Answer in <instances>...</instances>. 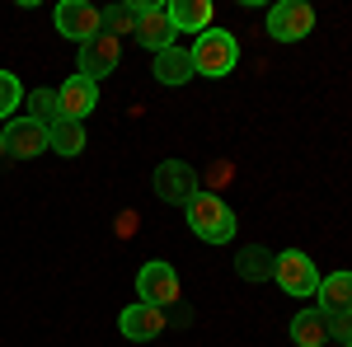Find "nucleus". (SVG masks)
<instances>
[{
	"label": "nucleus",
	"instance_id": "obj_21",
	"mask_svg": "<svg viewBox=\"0 0 352 347\" xmlns=\"http://www.w3.org/2000/svg\"><path fill=\"white\" fill-rule=\"evenodd\" d=\"M19 99H24L19 80H14L10 71H0V117H5V113H14V108H19Z\"/></svg>",
	"mask_w": 352,
	"mask_h": 347
},
{
	"label": "nucleus",
	"instance_id": "obj_9",
	"mask_svg": "<svg viewBox=\"0 0 352 347\" xmlns=\"http://www.w3.org/2000/svg\"><path fill=\"white\" fill-rule=\"evenodd\" d=\"M122 61V47H118V38L113 33H94L89 43H80V76L85 80H104V76H113V66Z\"/></svg>",
	"mask_w": 352,
	"mask_h": 347
},
{
	"label": "nucleus",
	"instance_id": "obj_22",
	"mask_svg": "<svg viewBox=\"0 0 352 347\" xmlns=\"http://www.w3.org/2000/svg\"><path fill=\"white\" fill-rule=\"evenodd\" d=\"M0 155H5V132H0Z\"/></svg>",
	"mask_w": 352,
	"mask_h": 347
},
{
	"label": "nucleus",
	"instance_id": "obj_6",
	"mask_svg": "<svg viewBox=\"0 0 352 347\" xmlns=\"http://www.w3.org/2000/svg\"><path fill=\"white\" fill-rule=\"evenodd\" d=\"M310 28H315V10L305 0H282L268 10V33L277 43H300V38H310Z\"/></svg>",
	"mask_w": 352,
	"mask_h": 347
},
{
	"label": "nucleus",
	"instance_id": "obj_17",
	"mask_svg": "<svg viewBox=\"0 0 352 347\" xmlns=\"http://www.w3.org/2000/svg\"><path fill=\"white\" fill-rule=\"evenodd\" d=\"M47 150L56 155H80L85 150V122H71V117H61L47 127Z\"/></svg>",
	"mask_w": 352,
	"mask_h": 347
},
{
	"label": "nucleus",
	"instance_id": "obj_18",
	"mask_svg": "<svg viewBox=\"0 0 352 347\" xmlns=\"http://www.w3.org/2000/svg\"><path fill=\"white\" fill-rule=\"evenodd\" d=\"M28 113H33V122H43V127H52V122H61V99H56V89H47V85H38V89L28 94Z\"/></svg>",
	"mask_w": 352,
	"mask_h": 347
},
{
	"label": "nucleus",
	"instance_id": "obj_3",
	"mask_svg": "<svg viewBox=\"0 0 352 347\" xmlns=\"http://www.w3.org/2000/svg\"><path fill=\"white\" fill-rule=\"evenodd\" d=\"M272 282L292 295V300H310V295L320 291V272H315V263H310L300 249L277 254V263H272Z\"/></svg>",
	"mask_w": 352,
	"mask_h": 347
},
{
	"label": "nucleus",
	"instance_id": "obj_19",
	"mask_svg": "<svg viewBox=\"0 0 352 347\" xmlns=\"http://www.w3.org/2000/svg\"><path fill=\"white\" fill-rule=\"evenodd\" d=\"M272 263H277V254H268V249H240V277L244 282H268Z\"/></svg>",
	"mask_w": 352,
	"mask_h": 347
},
{
	"label": "nucleus",
	"instance_id": "obj_1",
	"mask_svg": "<svg viewBox=\"0 0 352 347\" xmlns=\"http://www.w3.org/2000/svg\"><path fill=\"white\" fill-rule=\"evenodd\" d=\"M192 56V76H230L235 71V61H240V43H235V33H226V28H207V33H197V43L188 47Z\"/></svg>",
	"mask_w": 352,
	"mask_h": 347
},
{
	"label": "nucleus",
	"instance_id": "obj_8",
	"mask_svg": "<svg viewBox=\"0 0 352 347\" xmlns=\"http://www.w3.org/2000/svg\"><path fill=\"white\" fill-rule=\"evenodd\" d=\"M155 192L174 207H188L197 192V174L188 169V160H160L155 164Z\"/></svg>",
	"mask_w": 352,
	"mask_h": 347
},
{
	"label": "nucleus",
	"instance_id": "obj_13",
	"mask_svg": "<svg viewBox=\"0 0 352 347\" xmlns=\"http://www.w3.org/2000/svg\"><path fill=\"white\" fill-rule=\"evenodd\" d=\"M169 10V24H174V33H207L212 28V0H169L164 5Z\"/></svg>",
	"mask_w": 352,
	"mask_h": 347
},
{
	"label": "nucleus",
	"instance_id": "obj_16",
	"mask_svg": "<svg viewBox=\"0 0 352 347\" xmlns=\"http://www.w3.org/2000/svg\"><path fill=\"white\" fill-rule=\"evenodd\" d=\"M329 338V315L324 310H300L292 320V343L296 347H324Z\"/></svg>",
	"mask_w": 352,
	"mask_h": 347
},
{
	"label": "nucleus",
	"instance_id": "obj_4",
	"mask_svg": "<svg viewBox=\"0 0 352 347\" xmlns=\"http://www.w3.org/2000/svg\"><path fill=\"white\" fill-rule=\"evenodd\" d=\"M136 295H141V305H155V310H169L174 300H179V272L160 258H151V263L136 272Z\"/></svg>",
	"mask_w": 352,
	"mask_h": 347
},
{
	"label": "nucleus",
	"instance_id": "obj_15",
	"mask_svg": "<svg viewBox=\"0 0 352 347\" xmlns=\"http://www.w3.org/2000/svg\"><path fill=\"white\" fill-rule=\"evenodd\" d=\"M155 80L160 85H188L192 80L188 47H164V52H155Z\"/></svg>",
	"mask_w": 352,
	"mask_h": 347
},
{
	"label": "nucleus",
	"instance_id": "obj_12",
	"mask_svg": "<svg viewBox=\"0 0 352 347\" xmlns=\"http://www.w3.org/2000/svg\"><path fill=\"white\" fill-rule=\"evenodd\" d=\"M56 99H61V117L85 122V113H94V104H99V85L85 80V76H71V80L56 89Z\"/></svg>",
	"mask_w": 352,
	"mask_h": 347
},
{
	"label": "nucleus",
	"instance_id": "obj_2",
	"mask_svg": "<svg viewBox=\"0 0 352 347\" xmlns=\"http://www.w3.org/2000/svg\"><path fill=\"white\" fill-rule=\"evenodd\" d=\"M188 225H192V235L202 244H226V240H235V212L221 202L217 192H192V202H188Z\"/></svg>",
	"mask_w": 352,
	"mask_h": 347
},
{
	"label": "nucleus",
	"instance_id": "obj_14",
	"mask_svg": "<svg viewBox=\"0 0 352 347\" xmlns=\"http://www.w3.org/2000/svg\"><path fill=\"white\" fill-rule=\"evenodd\" d=\"M320 310L329 320H343L352 315V272H333V277H320Z\"/></svg>",
	"mask_w": 352,
	"mask_h": 347
},
{
	"label": "nucleus",
	"instance_id": "obj_11",
	"mask_svg": "<svg viewBox=\"0 0 352 347\" xmlns=\"http://www.w3.org/2000/svg\"><path fill=\"white\" fill-rule=\"evenodd\" d=\"M118 328H122V338H132V343H151V338L164 333V310L136 300V305H127V310L118 315Z\"/></svg>",
	"mask_w": 352,
	"mask_h": 347
},
{
	"label": "nucleus",
	"instance_id": "obj_10",
	"mask_svg": "<svg viewBox=\"0 0 352 347\" xmlns=\"http://www.w3.org/2000/svg\"><path fill=\"white\" fill-rule=\"evenodd\" d=\"M43 150H47V127H43V122H33V117L5 122V155L33 160V155H43Z\"/></svg>",
	"mask_w": 352,
	"mask_h": 347
},
{
	"label": "nucleus",
	"instance_id": "obj_23",
	"mask_svg": "<svg viewBox=\"0 0 352 347\" xmlns=\"http://www.w3.org/2000/svg\"><path fill=\"white\" fill-rule=\"evenodd\" d=\"M343 347H352V343H343Z\"/></svg>",
	"mask_w": 352,
	"mask_h": 347
},
{
	"label": "nucleus",
	"instance_id": "obj_7",
	"mask_svg": "<svg viewBox=\"0 0 352 347\" xmlns=\"http://www.w3.org/2000/svg\"><path fill=\"white\" fill-rule=\"evenodd\" d=\"M136 43L146 47V52H164V47H174V24H169V10H164L160 0H141L136 5Z\"/></svg>",
	"mask_w": 352,
	"mask_h": 347
},
{
	"label": "nucleus",
	"instance_id": "obj_20",
	"mask_svg": "<svg viewBox=\"0 0 352 347\" xmlns=\"http://www.w3.org/2000/svg\"><path fill=\"white\" fill-rule=\"evenodd\" d=\"M104 33H113V38H136V5H109L104 10Z\"/></svg>",
	"mask_w": 352,
	"mask_h": 347
},
{
	"label": "nucleus",
	"instance_id": "obj_5",
	"mask_svg": "<svg viewBox=\"0 0 352 347\" xmlns=\"http://www.w3.org/2000/svg\"><path fill=\"white\" fill-rule=\"evenodd\" d=\"M56 33L71 43H89L94 33H104V10H94L89 0H61L56 5Z\"/></svg>",
	"mask_w": 352,
	"mask_h": 347
}]
</instances>
